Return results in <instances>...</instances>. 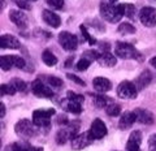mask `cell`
Segmentation results:
<instances>
[{"label": "cell", "mask_w": 156, "mask_h": 151, "mask_svg": "<svg viewBox=\"0 0 156 151\" xmlns=\"http://www.w3.org/2000/svg\"><path fill=\"white\" fill-rule=\"evenodd\" d=\"M100 14L105 21L112 22V23L119 22L124 16L120 5H115V4L108 3V2H103L100 4Z\"/></svg>", "instance_id": "obj_1"}, {"label": "cell", "mask_w": 156, "mask_h": 151, "mask_svg": "<svg viewBox=\"0 0 156 151\" xmlns=\"http://www.w3.org/2000/svg\"><path fill=\"white\" fill-rule=\"evenodd\" d=\"M80 121H73L69 123L66 126H62V128L57 131L56 134V142L57 145H64L68 139H73L78 135V129H80Z\"/></svg>", "instance_id": "obj_2"}, {"label": "cell", "mask_w": 156, "mask_h": 151, "mask_svg": "<svg viewBox=\"0 0 156 151\" xmlns=\"http://www.w3.org/2000/svg\"><path fill=\"white\" fill-rule=\"evenodd\" d=\"M115 53L121 59H140V53L135 50V47L126 42H117Z\"/></svg>", "instance_id": "obj_3"}, {"label": "cell", "mask_w": 156, "mask_h": 151, "mask_svg": "<svg viewBox=\"0 0 156 151\" xmlns=\"http://www.w3.org/2000/svg\"><path fill=\"white\" fill-rule=\"evenodd\" d=\"M34 124L33 121L27 120V119H22L14 126V131L18 137L21 138H31L35 135V129H34Z\"/></svg>", "instance_id": "obj_4"}, {"label": "cell", "mask_w": 156, "mask_h": 151, "mask_svg": "<svg viewBox=\"0 0 156 151\" xmlns=\"http://www.w3.org/2000/svg\"><path fill=\"white\" fill-rule=\"evenodd\" d=\"M55 115V110H37L33 112V123L37 126H48L51 123V117Z\"/></svg>", "instance_id": "obj_5"}, {"label": "cell", "mask_w": 156, "mask_h": 151, "mask_svg": "<svg viewBox=\"0 0 156 151\" xmlns=\"http://www.w3.org/2000/svg\"><path fill=\"white\" fill-rule=\"evenodd\" d=\"M138 94V89H136L135 84L130 81H122L117 87V95L122 99H134Z\"/></svg>", "instance_id": "obj_6"}, {"label": "cell", "mask_w": 156, "mask_h": 151, "mask_svg": "<svg viewBox=\"0 0 156 151\" xmlns=\"http://www.w3.org/2000/svg\"><path fill=\"white\" fill-rule=\"evenodd\" d=\"M58 43L66 51H74L78 47V38L69 31H61L58 34Z\"/></svg>", "instance_id": "obj_7"}, {"label": "cell", "mask_w": 156, "mask_h": 151, "mask_svg": "<svg viewBox=\"0 0 156 151\" xmlns=\"http://www.w3.org/2000/svg\"><path fill=\"white\" fill-rule=\"evenodd\" d=\"M94 137H92L91 131H83V133L76 135L74 138L72 139V149L73 150H82L90 146L92 142H94Z\"/></svg>", "instance_id": "obj_8"}, {"label": "cell", "mask_w": 156, "mask_h": 151, "mask_svg": "<svg viewBox=\"0 0 156 151\" xmlns=\"http://www.w3.org/2000/svg\"><path fill=\"white\" fill-rule=\"evenodd\" d=\"M139 20L147 27L156 26V9L152 7H144L139 12Z\"/></svg>", "instance_id": "obj_9"}, {"label": "cell", "mask_w": 156, "mask_h": 151, "mask_svg": "<svg viewBox=\"0 0 156 151\" xmlns=\"http://www.w3.org/2000/svg\"><path fill=\"white\" fill-rule=\"evenodd\" d=\"M31 91L34 95L39 96V98H52L53 96V91L41 80H35L31 84Z\"/></svg>", "instance_id": "obj_10"}, {"label": "cell", "mask_w": 156, "mask_h": 151, "mask_svg": "<svg viewBox=\"0 0 156 151\" xmlns=\"http://www.w3.org/2000/svg\"><path fill=\"white\" fill-rule=\"evenodd\" d=\"M134 113L136 116V121L140 124H144V125H151L155 123V116L152 112H150L148 110H144V108H135L134 110Z\"/></svg>", "instance_id": "obj_11"}, {"label": "cell", "mask_w": 156, "mask_h": 151, "mask_svg": "<svg viewBox=\"0 0 156 151\" xmlns=\"http://www.w3.org/2000/svg\"><path fill=\"white\" fill-rule=\"evenodd\" d=\"M90 131L95 139H100V138H103L107 135V126L100 119H95L91 124Z\"/></svg>", "instance_id": "obj_12"}, {"label": "cell", "mask_w": 156, "mask_h": 151, "mask_svg": "<svg viewBox=\"0 0 156 151\" xmlns=\"http://www.w3.org/2000/svg\"><path fill=\"white\" fill-rule=\"evenodd\" d=\"M9 18H11V21L16 26H18L20 29H26V26H27V16L22 12V9L21 11H16V9L11 11L9 12Z\"/></svg>", "instance_id": "obj_13"}, {"label": "cell", "mask_w": 156, "mask_h": 151, "mask_svg": "<svg viewBox=\"0 0 156 151\" xmlns=\"http://www.w3.org/2000/svg\"><path fill=\"white\" fill-rule=\"evenodd\" d=\"M20 41L16 37L11 35V34H4L0 37V47L2 48H11V50H17L20 48Z\"/></svg>", "instance_id": "obj_14"}, {"label": "cell", "mask_w": 156, "mask_h": 151, "mask_svg": "<svg viewBox=\"0 0 156 151\" xmlns=\"http://www.w3.org/2000/svg\"><path fill=\"white\" fill-rule=\"evenodd\" d=\"M42 17H43V21H44L48 26L51 27H58L61 25V18L60 16H57V14L55 12L52 11H48V9H46V11H43L42 13Z\"/></svg>", "instance_id": "obj_15"}, {"label": "cell", "mask_w": 156, "mask_h": 151, "mask_svg": "<svg viewBox=\"0 0 156 151\" xmlns=\"http://www.w3.org/2000/svg\"><path fill=\"white\" fill-rule=\"evenodd\" d=\"M136 121V116L134 113V111L133 112H130V111H126L125 113L121 115V119L119 121V126H120V129H129L133 126V124Z\"/></svg>", "instance_id": "obj_16"}, {"label": "cell", "mask_w": 156, "mask_h": 151, "mask_svg": "<svg viewBox=\"0 0 156 151\" xmlns=\"http://www.w3.org/2000/svg\"><path fill=\"white\" fill-rule=\"evenodd\" d=\"M92 86H94V89L99 92H107L112 89V84L108 78H104V77H96L92 81Z\"/></svg>", "instance_id": "obj_17"}, {"label": "cell", "mask_w": 156, "mask_h": 151, "mask_svg": "<svg viewBox=\"0 0 156 151\" xmlns=\"http://www.w3.org/2000/svg\"><path fill=\"white\" fill-rule=\"evenodd\" d=\"M98 63L101 65V67H107V68H111V67H115L117 59L115 55H112L109 51H104L103 53H100V57L98 59Z\"/></svg>", "instance_id": "obj_18"}, {"label": "cell", "mask_w": 156, "mask_h": 151, "mask_svg": "<svg viewBox=\"0 0 156 151\" xmlns=\"http://www.w3.org/2000/svg\"><path fill=\"white\" fill-rule=\"evenodd\" d=\"M151 80H152V74H151L148 70H143V72L139 74L138 78H136V81H135L136 89H138V90H142V89H144V87H147V86L150 85Z\"/></svg>", "instance_id": "obj_19"}, {"label": "cell", "mask_w": 156, "mask_h": 151, "mask_svg": "<svg viewBox=\"0 0 156 151\" xmlns=\"http://www.w3.org/2000/svg\"><path fill=\"white\" fill-rule=\"evenodd\" d=\"M64 108L70 112V113H74V115H78L82 112V103H80V102H76V100H70L68 99L64 102Z\"/></svg>", "instance_id": "obj_20"}, {"label": "cell", "mask_w": 156, "mask_h": 151, "mask_svg": "<svg viewBox=\"0 0 156 151\" xmlns=\"http://www.w3.org/2000/svg\"><path fill=\"white\" fill-rule=\"evenodd\" d=\"M111 103H113L112 102V99L111 98H108V96H105L103 92L101 94H99V95H96V96H94V106L96 107V108H107Z\"/></svg>", "instance_id": "obj_21"}, {"label": "cell", "mask_w": 156, "mask_h": 151, "mask_svg": "<svg viewBox=\"0 0 156 151\" xmlns=\"http://www.w3.org/2000/svg\"><path fill=\"white\" fill-rule=\"evenodd\" d=\"M42 60L47 67H53L57 64V57L50 50H44L42 53Z\"/></svg>", "instance_id": "obj_22"}, {"label": "cell", "mask_w": 156, "mask_h": 151, "mask_svg": "<svg viewBox=\"0 0 156 151\" xmlns=\"http://www.w3.org/2000/svg\"><path fill=\"white\" fill-rule=\"evenodd\" d=\"M0 67L3 70H9L12 67H14V61H13V55H4L0 57Z\"/></svg>", "instance_id": "obj_23"}, {"label": "cell", "mask_w": 156, "mask_h": 151, "mask_svg": "<svg viewBox=\"0 0 156 151\" xmlns=\"http://www.w3.org/2000/svg\"><path fill=\"white\" fill-rule=\"evenodd\" d=\"M121 11H122L124 16L129 17V18H134V14H135V7L133 5V4L130 3H125V4H119Z\"/></svg>", "instance_id": "obj_24"}, {"label": "cell", "mask_w": 156, "mask_h": 151, "mask_svg": "<svg viewBox=\"0 0 156 151\" xmlns=\"http://www.w3.org/2000/svg\"><path fill=\"white\" fill-rule=\"evenodd\" d=\"M117 31H119L120 34H124V35H126V34H134L135 33V27L129 22H124V23H121V25L119 26Z\"/></svg>", "instance_id": "obj_25"}, {"label": "cell", "mask_w": 156, "mask_h": 151, "mask_svg": "<svg viewBox=\"0 0 156 151\" xmlns=\"http://www.w3.org/2000/svg\"><path fill=\"white\" fill-rule=\"evenodd\" d=\"M0 92H2V95H14L17 92V90L14 89V86L12 84H3L0 86Z\"/></svg>", "instance_id": "obj_26"}, {"label": "cell", "mask_w": 156, "mask_h": 151, "mask_svg": "<svg viewBox=\"0 0 156 151\" xmlns=\"http://www.w3.org/2000/svg\"><path fill=\"white\" fill-rule=\"evenodd\" d=\"M105 112H107V115H109V116H119L121 112V107L113 102V103H111L105 108Z\"/></svg>", "instance_id": "obj_27"}, {"label": "cell", "mask_w": 156, "mask_h": 151, "mask_svg": "<svg viewBox=\"0 0 156 151\" xmlns=\"http://www.w3.org/2000/svg\"><path fill=\"white\" fill-rule=\"evenodd\" d=\"M9 84H12L14 86V89H16L17 91H25L26 90V84H25V81H22V80H20V78H13Z\"/></svg>", "instance_id": "obj_28"}, {"label": "cell", "mask_w": 156, "mask_h": 151, "mask_svg": "<svg viewBox=\"0 0 156 151\" xmlns=\"http://www.w3.org/2000/svg\"><path fill=\"white\" fill-rule=\"evenodd\" d=\"M47 84L50 86H52V87L58 89V87L62 86V81L60 78H57V77H55V76H48L47 77Z\"/></svg>", "instance_id": "obj_29"}, {"label": "cell", "mask_w": 156, "mask_h": 151, "mask_svg": "<svg viewBox=\"0 0 156 151\" xmlns=\"http://www.w3.org/2000/svg\"><path fill=\"white\" fill-rule=\"evenodd\" d=\"M90 64H91V60H89V59H86V57H82V59L77 63V69L78 70H86L87 68L90 67Z\"/></svg>", "instance_id": "obj_30"}, {"label": "cell", "mask_w": 156, "mask_h": 151, "mask_svg": "<svg viewBox=\"0 0 156 151\" xmlns=\"http://www.w3.org/2000/svg\"><path fill=\"white\" fill-rule=\"evenodd\" d=\"M83 57H86V59H89V60H98L100 57V53L95 51V50H89V51H85L83 52Z\"/></svg>", "instance_id": "obj_31"}, {"label": "cell", "mask_w": 156, "mask_h": 151, "mask_svg": "<svg viewBox=\"0 0 156 151\" xmlns=\"http://www.w3.org/2000/svg\"><path fill=\"white\" fill-rule=\"evenodd\" d=\"M66 98L70 99V100H76V102H80V103H82V102L85 100V96L81 95V94H77V92L74 91H68L66 94Z\"/></svg>", "instance_id": "obj_32"}, {"label": "cell", "mask_w": 156, "mask_h": 151, "mask_svg": "<svg viewBox=\"0 0 156 151\" xmlns=\"http://www.w3.org/2000/svg\"><path fill=\"white\" fill-rule=\"evenodd\" d=\"M80 29H81V31H82V35H83V38H85V39H86L87 42H89L90 45H95V43H96V41H95L94 38H92V37L90 35V34H89V31H87V29H86L83 25H81V26H80Z\"/></svg>", "instance_id": "obj_33"}, {"label": "cell", "mask_w": 156, "mask_h": 151, "mask_svg": "<svg viewBox=\"0 0 156 151\" xmlns=\"http://www.w3.org/2000/svg\"><path fill=\"white\" fill-rule=\"evenodd\" d=\"M46 3L53 9H61L64 7V0H46Z\"/></svg>", "instance_id": "obj_34"}, {"label": "cell", "mask_w": 156, "mask_h": 151, "mask_svg": "<svg viewBox=\"0 0 156 151\" xmlns=\"http://www.w3.org/2000/svg\"><path fill=\"white\" fill-rule=\"evenodd\" d=\"M29 146L30 145L23 143V142H14L12 145V151H27Z\"/></svg>", "instance_id": "obj_35"}, {"label": "cell", "mask_w": 156, "mask_h": 151, "mask_svg": "<svg viewBox=\"0 0 156 151\" xmlns=\"http://www.w3.org/2000/svg\"><path fill=\"white\" fill-rule=\"evenodd\" d=\"M129 139L130 141H134V142L136 143H142V133L138 130H134V131H131V134L129 135Z\"/></svg>", "instance_id": "obj_36"}, {"label": "cell", "mask_w": 156, "mask_h": 151, "mask_svg": "<svg viewBox=\"0 0 156 151\" xmlns=\"http://www.w3.org/2000/svg\"><path fill=\"white\" fill-rule=\"evenodd\" d=\"M13 61H14V67L18 68V69H23V68H25V65H26L25 60H23L21 56L13 55Z\"/></svg>", "instance_id": "obj_37"}, {"label": "cell", "mask_w": 156, "mask_h": 151, "mask_svg": "<svg viewBox=\"0 0 156 151\" xmlns=\"http://www.w3.org/2000/svg\"><path fill=\"white\" fill-rule=\"evenodd\" d=\"M139 143L134 142V141L128 139V143H126V151H140L139 149Z\"/></svg>", "instance_id": "obj_38"}, {"label": "cell", "mask_w": 156, "mask_h": 151, "mask_svg": "<svg viewBox=\"0 0 156 151\" xmlns=\"http://www.w3.org/2000/svg\"><path fill=\"white\" fill-rule=\"evenodd\" d=\"M66 77H68V78H69L70 81L76 82V84L81 85V86H85V85H86V84H85V81H83V80H81L80 77H77L76 74H72V73H68V74H66Z\"/></svg>", "instance_id": "obj_39"}, {"label": "cell", "mask_w": 156, "mask_h": 151, "mask_svg": "<svg viewBox=\"0 0 156 151\" xmlns=\"http://www.w3.org/2000/svg\"><path fill=\"white\" fill-rule=\"evenodd\" d=\"M148 151H156V133L148 138Z\"/></svg>", "instance_id": "obj_40"}, {"label": "cell", "mask_w": 156, "mask_h": 151, "mask_svg": "<svg viewBox=\"0 0 156 151\" xmlns=\"http://www.w3.org/2000/svg\"><path fill=\"white\" fill-rule=\"evenodd\" d=\"M14 3L17 4V7L18 8H21V9H30V5H29V3H27V0H13Z\"/></svg>", "instance_id": "obj_41"}, {"label": "cell", "mask_w": 156, "mask_h": 151, "mask_svg": "<svg viewBox=\"0 0 156 151\" xmlns=\"http://www.w3.org/2000/svg\"><path fill=\"white\" fill-rule=\"evenodd\" d=\"M58 124H64V125L69 124V121H68V117H66L65 115H61L60 117H58Z\"/></svg>", "instance_id": "obj_42"}, {"label": "cell", "mask_w": 156, "mask_h": 151, "mask_svg": "<svg viewBox=\"0 0 156 151\" xmlns=\"http://www.w3.org/2000/svg\"><path fill=\"white\" fill-rule=\"evenodd\" d=\"M0 108H2V113H0V117H4V116H5V104L4 103H2L0 104Z\"/></svg>", "instance_id": "obj_43"}, {"label": "cell", "mask_w": 156, "mask_h": 151, "mask_svg": "<svg viewBox=\"0 0 156 151\" xmlns=\"http://www.w3.org/2000/svg\"><path fill=\"white\" fill-rule=\"evenodd\" d=\"M27 151H43L42 147H35V146H29Z\"/></svg>", "instance_id": "obj_44"}, {"label": "cell", "mask_w": 156, "mask_h": 151, "mask_svg": "<svg viewBox=\"0 0 156 151\" xmlns=\"http://www.w3.org/2000/svg\"><path fill=\"white\" fill-rule=\"evenodd\" d=\"M150 64L152 65L154 68H156V56H155V57H152V59L150 60Z\"/></svg>", "instance_id": "obj_45"}, {"label": "cell", "mask_w": 156, "mask_h": 151, "mask_svg": "<svg viewBox=\"0 0 156 151\" xmlns=\"http://www.w3.org/2000/svg\"><path fill=\"white\" fill-rule=\"evenodd\" d=\"M72 61H73V57H70V59H68V60H66V63H65V67H66V68H69V67H70V64H72Z\"/></svg>", "instance_id": "obj_46"}, {"label": "cell", "mask_w": 156, "mask_h": 151, "mask_svg": "<svg viewBox=\"0 0 156 151\" xmlns=\"http://www.w3.org/2000/svg\"><path fill=\"white\" fill-rule=\"evenodd\" d=\"M30 2H37V0H30Z\"/></svg>", "instance_id": "obj_47"}, {"label": "cell", "mask_w": 156, "mask_h": 151, "mask_svg": "<svg viewBox=\"0 0 156 151\" xmlns=\"http://www.w3.org/2000/svg\"><path fill=\"white\" fill-rule=\"evenodd\" d=\"M111 2H115V0H111Z\"/></svg>", "instance_id": "obj_48"}]
</instances>
